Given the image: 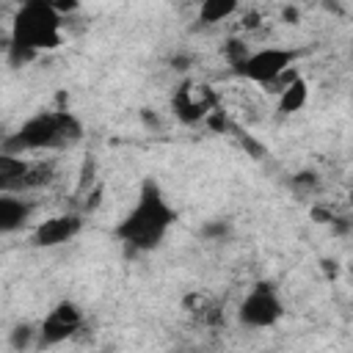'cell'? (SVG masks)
I'll return each mask as SVG.
<instances>
[{"instance_id": "d6986e66", "label": "cell", "mask_w": 353, "mask_h": 353, "mask_svg": "<svg viewBox=\"0 0 353 353\" xmlns=\"http://www.w3.org/2000/svg\"><path fill=\"white\" fill-rule=\"evenodd\" d=\"M229 234V221H210L201 226V237L204 240H223Z\"/></svg>"}, {"instance_id": "ba28073f", "label": "cell", "mask_w": 353, "mask_h": 353, "mask_svg": "<svg viewBox=\"0 0 353 353\" xmlns=\"http://www.w3.org/2000/svg\"><path fill=\"white\" fill-rule=\"evenodd\" d=\"M83 232V215L77 212H61V215H50L41 223H36L30 243L36 248H55L63 245L69 240H74Z\"/></svg>"}, {"instance_id": "7402d4cb", "label": "cell", "mask_w": 353, "mask_h": 353, "mask_svg": "<svg viewBox=\"0 0 353 353\" xmlns=\"http://www.w3.org/2000/svg\"><path fill=\"white\" fill-rule=\"evenodd\" d=\"M323 270H325V276H336V262L334 259H323Z\"/></svg>"}, {"instance_id": "30bf717a", "label": "cell", "mask_w": 353, "mask_h": 353, "mask_svg": "<svg viewBox=\"0 0 353 353\" xmlns=\"http://www.w3.org/2000/svg\"><path fill=\"white\" fill-rule=\"evenodd\" d=\"M55 179V163L52 160H30V165H28V171H25V176L19 179V185H17V196H22V193H30V190H39V188H47L50 182Z\"/></svg>"}, {"instance_id": "277c9868", "label": "cell", "mask_w": 353, "mask_h": 353, "mask_svg": "<svg viewBox=\"0 0 353 353\" xmlns=\"http://www.w3.org/2000/svg\"><path fill=\"white\" fill-rule=\"evenodd\" d=\"M284 317V303L270 281H256L237 306V323L245 328H273Z\"/></svg>"}, {"instance_id": "603a6c76", "label": "cell", "mask_w": 353, "mask_h": 353, "mask_svg": "<svg viewBox=\"0 0 353 353\" xmlns=\"http://www.w3.org/2000/svg\"><path fill=\"white\" fill-rule=\"evenodd\" d=\"M281 17H284L287 22H298V11H295L292 6H290V8H284V14H281Z\"/></svg>"}, {"instance_id": "44dd1931", "label": "cell", "mask_w": 353, "mask_h": 353, "mask_svg": "<svg viewBox=\"0 0 353 353\" xmlns=\"http://www.w3.org/2000/svg\"><path fill=\"white\" fill-rule=\"evenodd\" d=\"M188 66H190V58H188V55H174V58H171V69L185 72Z\"/></svg>"}, {"instance_id": "9a60e30c", "label": "cell", "mask_w": 353, "mask_h": 353, "mask_svg": "<svg viewBox=\"0 0 353 353\" xmlns=\"http://www.w3.org/2000/svg\"><path fill=\"white\" fill-rule=\"evenodd\" d=\"M223 58H226V63L232 66V72H237V69L251 58V50H248V44H245L243 39H226V44H223Z\"/></svg>"}, {"instance_id": "4fadbf2b", "label": "cell", "mask_w": 353, "mask_h": 353, "mask_svg": "<svg viewBox=\"0 0 353 353\" xmlns=\"http://www.w3.org/2000/svg\"><path fill=\"white\" fill-rule=\"evenodd\" d=\"M237 3L234 0H204L199 6V22L201 25H218L226 22L232 14H237Z\"/></svg>"}, {"instance_id": "d4e9b609", "label": "cell", "mask_w": 353, "mask_h": 353, "mask_svg": "<svg viewBox=\"0 0 353 353\" xmlns=\"http://www.w3.org/2000/svg\"><path fill=\"white\" fill-rule=\"evenodd\" d=\"M350 52H353V33H350Z\"/></svg>"}, {"instance_id": "6da1fadb", "label": "cell", "mask_w": 353, "mask_h": 353, "mask_svg": "<svg viewBox=\"0 0 353 353\" xmlns=\"http://www.w3.org/2000/svg\"><path fill=\"white\" fill-rule=\"evenodd\" d=\"M176 218L179 215L165 199L163 188L154 182V176H146L138 188V199L132 210L113 226V234L132 254H146V251H154L165 240Z\"/></svg>"}, {"instance_id": "8992f818", "label": "cell", "mask_w": 353, "mask_h": 353, "mask_svg": "<svg viewBox=\"0 0 353 353\" xmlns=\"http://www.w3.org/2000/svg\"><path fill=\"white\" fill-rule=\"evenodd\" d=\"M83 325V309L74 303V301H58L50 314L39 323V339H36V347L44 350V347H55L66 339H72Z\"/></svg>"}, {"instance_id": "ac0fdd59", "label": "cell", "mask_w": 353, "mask_h": 353, "mask_svg": "<svg viewBox=\"0 0 353 353\" xmlns=\"http://www.w3.org/2000/svg\"><path fill=\"white\" fill-rule=\"evenodd\" d=\"M232 132H234V138L240 141V146H243V149H245L251 157H256V160H259V157H265V154H268V149H265V146H262L256 138H251L245 130H240L237 124H232Z\"/></svg>"}, {"instance_id": "52a82bcc", "label": "cell", "mask_w": 353, "mask_h": 353, "mask_svg": "<svg viewBox=\"0 0 353 353\" xmlns=\"http://www.w3.org/2000/svg\"><path fill=\"white\" fill-rule=\"evenodd\" d=\"M218 108V99L212 94L210 85L204 83H190L185 80L182 85H176V91L171 94V113L182 121V124H199L207 121V116Z\"/></svg>"}, {"instance_id": "3957f363", "label": "cell", "mask_w": 353, "mask_h": 353, "mask_svg": "<svg viewBox=\"0 0 353 353\" xmlns=\"http://www.w3.org/2000/svg\"><path fill=\"white\" fill-rule=\"evenodd\" d=\"M61 25L63 17L55 11L52 3L44 0H28L17 8L14 19H11V41L22 44L33 52H47V50H58L63 36H61Z\"/></svg>"}, {"instance_id": "ffe728a7", "label": "cell", "mask_w": 353, "mask_h": 353, "mask_svg": "<svg viewBox=\"0 0 353 353\" xmlns=\"http://www.w3.org/2000/svg\"><path fill=\"white\" fill-rule=\"evenodd\" d=\"M207 127H210L212 132H229V130H232V121L226 119V113H223L221 108H215V110L207 116Z\"/></svg>"}, {"instance_id": "cb8c5ba5", "label": "cell", "mask_w": 353, "mask_h": 353, "mask_svg": "<svg viewBox=\"0 0 353 353\" xmlns=\"http://www.w3.org/2000/svg\"><path fill=\"white\" fill-rule=\"evenodd\" d=\"M347 201H350V207H353V182H350V190H347Z\"/></svg>"}, {"instance_id": "8fae6325", "label": "cell", "mask_w": 353, "mask_h": 353, "mask_svg": "<svg viewBox=\"0 0 353 353\" xmlns=\"http://www.w3.org/2000/svg\"><path fill=\"white\" fill-rule=\"evenodd\" d=\"M30 160L19 154H3L0 152V193H14L19 179L25 176Z\"/></svg>"}, {"instance_id": "7c38bea8", "label": "cell", "mask_w": 353, "mask_h": 353, "mask_svg": "<svg viewBox=\"0 0 353 353\" xmlns=\"http://www.w3.org/2000/svg\"><path fill=\"white\" fill-rule=\"evenodd\" d=\"M306 99H309V83H306L303 77H295V80H292V83L279 94L276 110H279L281 116H292V113L303 110Z\"/></svg>"}, {"instance_id": "e0dca14e", "label": "cell", "mask_w": 353, "mask_h": 353, "mask_svg": "<svg viewBox=\"0 0 353 353\" xmlns=\"http://www.w3.org/2000/svg\"><path fill=\"white\" fill-rule=\"evenodd\" d=\"M39 58V52H33V50H28V47H22V44H14L11 39L6 41V61H8V66H25V63H30V61H36Z\"/></svg>"}, {"instance_id": "9c48e42d", "label": "cell", "mask_w": 353, "mask_h": 353, "mask_svg": "<svg viewBox=\"0 0 353 353\" xmlns=\"http://www.w3.org/2000/svg\"><path fill=\"white\" fill-rule=\"evenodd\" d=\"M33 215V201L17 196V193H0V232L11 234L22 229Z\"/></svg>"}, {"instance_id": "5bb4252c", "label": "cell", "mask_w": 353, "mask_h": 353, "mask_svg": "<svg viewBox=\"0 0 353 353\" xmlns=\"http://www.w3.org/2000/svg\"><path fill=\"white\" fill-rule=\"evenodd\" d=\"M36 339H39V325H30V323H17L8 334V345L17 353H25V350L36 347Z\"/></svg>"}, {"instance_id": "484cf974", "label": "cell", "mask_w": 353, "mask_h": 353, "mask_svg": "<svg viewBox=\"0 0 353 353\" xmlns=\"http://www.w3.org/2000/svg\"><path fill=\"white\" fill-rule=\"evenodd\" d=\"M350 273H353V262H350Z\"/></svg>"}, {"instance_id": "5b68a950", "label": "cell", "mask_w": 353, "mask_h": 353, "mask_svg": "<svg viewBox=\"0 0 353 353\" xmlns=\"http://www.w3.org/2000/svg\"><path fill=\"white\" fill-rule=\"evenodd\" d=\"M295 61H298V50H290V47H262V50H254L251 58L234 74L248 80V83H256V85L268 88L287 69H292Z\"/></svg>"}, {"instance_id": "7a4b0ae2", "label": "cell", "mask_w": 353, "mask_h": 353, "mask_svg": "<svg viewBox=\"0 0 353 353\" xmlns=\"http://www.w3.org/2000/svg\"><path fill=\"white\" fill-rule=\"evenodd\" d=\"M83 135H85V127L72 110L66 108L41 110L25 119L17 132L6 135L0 143V152L19 154V157L28 152H63V149L77 146Z\"/></svg>"}, {"instance_id": "2e32d148", "label": "cell", "mask_w": 353, "mask_h": 353, "mask_svg": "<svg viewBox=\"0 0 353 353\" xmlns=\"http://www.w3.org/2000/svg\"><path fill=\"white\" fill-rule=\"evenodd\" d=\"M290 185H292V190H295V193H301V196H312V193H317V190H320V174H317V171H312V168L295 171V174L290 176Z\"/></svg>"}]
</instances>
